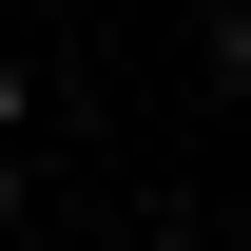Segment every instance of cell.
<instances>
[{"instance_id":"2","label":"cell","mask_w":251,"mask_h":251,"mask_svg":"<svg viewBox=\"0 0 251 251\" xmlns=\"http://www.w3.org/2000/svg\"><path fill=\"white\" fill-rule=\"evenodd\" d=\"M20 213H39V193H20V135H0V232H20Z\"/></svg>"},{"instance_id":"1","label":"cell","mask_w":251,"mask_h":251,"mask_svg":"<svg viewBox=\"0 0 251 251\" xmlns=\"http://www.w3.org/2000/svg\"><path fill=\"white\" fill-rule=\"evenodd\" d=\"M20 116H39V58H20V39H0V135H20Z\"/></svg>"},{"instance_id":"3","label":"cell","mask_w":251,"mask_h":251,"mask_svg":"<svg viewBox=\"0 0 251 251\" xmlns=\"http://www.w3.org/2000/svg\"><path fill=\"white\" fill-rule=\"evenodd\" d=\"M0 20H58V0H0Z\"/></svg>"}]
</instances>
